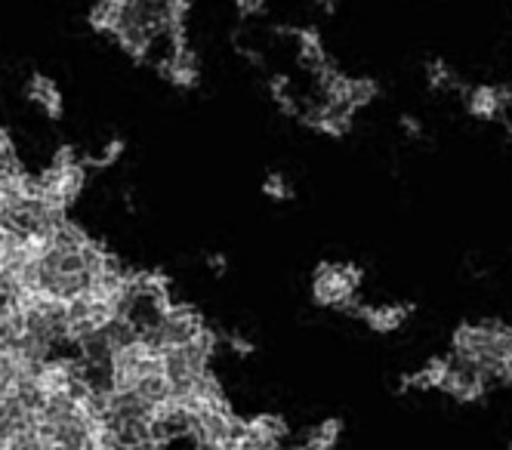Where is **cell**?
<instances>
[{
	"label": "cell",
	"mask_w": 512,
	"mask_h": 450,
	"mask_svg": "<svg viewBox=\"0 0 512 450\" xmlns=\"http://www.w3.org/2000/svg\"><path fill=\"white\" fill-rule=\"evenodd\" d=\"M361 321L380 330V333H389V330H398L401 324L408 321L411 315V306H401V303H389V306H361L358 309Z\"/></svg>",
	"instance_id": "8992f818"
},
{
	"label": "cell",
	"mask_w": 512,
	"mask_h": 450,
	"mask_svg": "<svg viewBox=\"0 0 512 450\" xmlns=\"http://www.w3.org/2000/svg\"><path fill=\"white\" fill-rule=\"evenodd\" d=\"M161 78L176 87V90H198L201 84V65H198V53L192 47L179 50L161 71Z\"/></svg>",
	"instance_id": "5b68a950"
},
{
	"label": "cell",
	"mask_w": 512,
	"mask_h": 450,
	"mask_svg": "<svg viewBox=\"0 0 512 450\" xmlns=\"http://www.w3.org/2000/svg\"><path fill=\"white\" fill-rule=\"evenodd\" d=\"M488 389V377L479 364L472 361H463L457 355L448 358V377H445V386L442 392L454 395L457 401H479Z\"/></svg>",
	"instance_id": "7a4b0ae2"
},
{
	"label": "cell",
	"mask_w": 512,
	"mask_h": 450,
	"mask_svg": "<svg viewBox=\"0 0 512 450\" xmlns=\"http://www.w3.org/2000/svg\"><path fill=\"white\" fill-rule=\"evenodd\" d=\"M426 84H429L432 93H460L463 96L469 90L442 59H435V62L426 65Z\"/></svg>",
	"instance_id": "52a82bcc"
},
{
	"label": "cell",
	"mask_w": 512,
	"mask_h": 450,
	"mask_svg": "<svg viewBox=\"0 0 512 450\" xmlns=\"http://www.w3.org/2000/svg\"><path fill=\"white\" fill-rule=\"evenodd\" d=\"M232 4H235L238 16H244V19H253L266 10V0H232Z\"/></svg>",
	"instance_id": "8fae6325"
},
{
	"label": "cell",
	"mask_w": 512,
	"mask_h": 450,
	"mask_svg": "<svg viewBox=\"0 0 512 450\" xmlns=\"http://www.w3.org/2000/svg\"><path fill=\"white\" fill-rule=\"evenodd\" d=\"M121 155H124V142H121V139H112V142H105V145L99 148V155L90 158L87 164H90V167H108V164H115Z\"/></svg>",
	"instance_id": "9c48e42d"
},
{
	"label": "cell",
	"mask_w": 512,
	"mask_h": 450,
	"mask_svg": "<svg viewBox=\"0 0 512 450\" xmlns=\"http://www.w3.org/2000/svg\"><path fill=\"white\" fill-rule=\"evenodd\" d=\"M361 284V269L358 266H343V262H327L318 266L312 293L321 306H334V309H349L355 303V290Z\"/></svg>",
	"instance_id": "6da1fadb"
},
{
	"label": "cell",
	"mask_w": 512,
	"mask_h": 450,
	"mask_svg": "<svg viewBox=\"0 0 512 450\" xmlns=\"http://www.w3.org/2000/svg\"><path fill=\"white\" fill-rule=\"evenodd\" d=\"M445 377H448V358H435V361H429L423 370H417L414 377H408L405 380V386L408 389H442L445 386Z\"/></svg>",
	"instance_id": "ba28073f"
},
{
	"label": "cell",
	"mask_w": 512,
	"mask_h": 450,
	"mask_svg": "<svg viewBox=\"0 0 512 450\" xmlns=\"http://www.w3.org/2000/svg\"><path fill=\"white\" fill-rule=\"evenodd\" d=\"M315 7H318L321 16H331L337 10V0H315Z\"/></svg>",
	"instance_id": "4fadbf2b"
},
{
	"label": "cell",
	"mask_w": 512,
	"mask_h": 450,
	"mask_svg": "<svg viewBox=\"0 0 512 450\" xmlns=\"http://www.w3.org/2000/svg\"><path fill=\"white\" fill-rule=\"evenodd\" d=\"M263 192H266L272 201H287L290 195H294V192H290L287 179H284L281 173H269V176H266V182H263Z\"/></svg>",
	"instance_id": "30bf717a"
},
{
	"label": "cell",
	"mask_w": 512,
	"mask_h": 450,
	"mask_svg": "<svg viewBox=\"0 0 512 450\" xmlns=\"http://www.w3.org/2000/svg\"><path fill=\"white\" fill-rule=\"evenodd\" d=\"M25 93H28V102L38 108L44 118L59 121L65 115V99H62L56 81L47 78V74H31L28 84H25Z\"/></svg>",
	"instance_id": "277c9868"
},
{
	"label": "cell",
	"mask_w": 512,
	"mask_h": 450,
	"mask_svg": "<svg viewBox=\"0 0 512 450\" xmlns=\"http://www.w3.org/2000/svg\"><path fill=\"white\" fill-rule=\"evenodd\" d=\"M398 127L405 130L411 139H423V127H420V121H417V118H411V115H401Z\"/></svg>",
	"instance_id": "7c38bea8"
},
{
	"label": "cell",
	"mask_w": 512,
	"mask_h": 450,
	"mask_svg": "<svg viewBox=\"0 0 512 450\" xmlns=\"http://www.w3.org/2000/svg\"><path fill=\"white\" fill-rule=\"evenodd\" d=\"M466 111L472 118H482V121H494V118H506V108L512 105V90L509 87H469L463 93Z\"/></svg>",
	"instance_id": "3957f363"
}]
</instances>
